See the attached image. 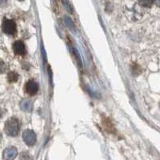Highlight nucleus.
Returning <instances> with one entry per match:
<instances>
[{
    "label": "nucleus",
    "instance_id": "f257e3e1",
    "mask_svg": "<svg viewBox=\"0 0 160 160\" xmlns=\"http://www.w3.org/2000/svg\"><path fill=\"white\" fill-rule=\"evenodd\" d=\"M5 133L11 137H14L19 134V122L15 118H11L8 119L5 123L4 127Z\"/></svg>",
    "mask_w": 160,
    "mask_h": 160
},
{
    "label": "nucleus",
    "instance_id": "6e6552de",
    "mask_svg": "<svg viewBox=\"0 0 160 160\" xmlns=\"http://www.w3.org/2000/svg\"><path fill=\"white\" fill-rule=\"evenodd\" d=\"M19 79V75L15 71H11L7 75V79L10 83H14Z\"/></svg>",
    "mask_w": 160,
    "mask_h": 160
},
{
    "label": "nucleus",
    "instance_id": "7ed1b4c3",
    "mask_svg": "<svg viewBox=\"0 0 160 160\" xmlns=\"http://www.w3.org/2000/svg\"><path fill=\"white\" fill-rule=\"evenodd\" d=\"M22 138L25 143L28 146H34L36 143V135L31 130H26L23 131Z\"/></svg>",
    "mask_w": 160,
    "mask_h": 160
},
{
    "label": "nucleus",
    "instance_id": "423d86ee",
    "mask_svg": "<svg viewBox=\"0 0 160 160\" xmlns=\"http://www.w3.org/2000/svg\"><path fill=\"white\" fill-rule=\"evenodd\" d=\"M13 51L18 55H24L26 53L24 43L22 41H16L13 44Z\"/></svg>",
    "mask_w": 160,
    "mask_h": 160
},
{
    "label": "nucleus",
    "instance_id": "f03ea898",
    "mask_svg": "<svg viewBox=\"0 0 160 160\" xmlns=\"http://www.w3.org/2000/svg\"><path fill=\"white\" fill-rule=\"evenodd\" d=\"M3 30L7 35H14L16 33L17 30L16 24L14 21L7 19H4L3 22Z\"/></svg>",
    "mask_w": 160,
    "mask_h": 160
},
{
    "label": "nucleus",
    "instance_id": "39448f33",
    "mask_svg": "<svg viewBox=\"0 0 160 160\" xmlns=\"http://www.w3.org/2000/svg\"><path fill=\"white\" fill-rule=\"evenodd\" d=\"M38 85L36 82L30 80L26 84V91L28 95H34L38 92Z\"/></svg>",
    "mask_w": 160,
    "mask_h": 160
},
{
    "label": "nucleus",
    "instance_id": "9b49d317",
    "mask_svg": "<svg viewBox=\"0 0 160 160\" xmlns=\"http://www.w3.org/2000/svg\"><path fill=\"white\" fill-rule=\"evenodd\" d=\"M20 159L21 160H29L30 159V155L27 152H22L20 155Z\"/></svg>",
    "mask_w": 160,
    "mask_h": 160
},
{
    "label": "nucleus",
    "instance_id": "4468645a",
    "mask_svg": "<svg viewBox=\"0 0 160 160\" xmlns=\"http://www.w3.org/2000/svg\"><path fill=\"white\" fill-rule=\"evenodd\" d=\"M2 116H3V112H2V111H1V109H0V119L2 118Z\"/></svg>",
    "mask_w": 160,
    "mask_h": 160
},
{
    "label": "nucleus",
    "instance_id": "2eb2a0df",
    "mask_svg": "<svg viewBox=\"0 0 160 160\" xmlns=\"http://www.w3.org/2000/svg\"><path fill=\"white\" fill-rule=\"evenodd\" d=\"M1 138H2V136H1V134H0V140H1Z\"/></svg>",
    "mask_w": 160,
    "mask_h": 160
},
{
    "label": "nucleus",
    "instance_id": "9d476101",
    "mask_svg": "<svg viewBox=\"0 0 160 160\" xmlns=\"http://www.w3.org/2000/svg\"><path fill=\"white\" fill-rule=\"evenodd\" d=\"M7 70V66L3 60L0 59V73H4Z\"/></svg>",
    "mask_w": 160,
    "mask_h": 160
},
{
    "label": "nucleus",
    "instance_id": "dca6fc26",
    "mask_svg": "<svg viewBox=\"0 0 160 160\" xmlns=\"http://www.w3.org/2000/svg\"><path fill=\"white\" fill-rule=\"evenodd\" d=\"M19 1H22V0H19Z\"/></svg>",
    "mask_w": 160,
    "mask_h": 160
},
{
    "label": "nucleus",
    "instance_id": "f8f14e48",
    "mask_svg": "<svg viewBox=\"0 0 160 160\" xmlns=\"http://www.w3.org/2000/svg\"><path fill=\"white\" fill-rule=\"evenodd\" d=\"M65 22H66V24L67 25L68 27H70V28H74V23L72 22V21H71L70 18L65 17Z\"/></svg>",
    "mask_w": 160,
    "mask_h": 160
},
{
    "label": "nucleus",
    "instance_id": "20e7f679",
    "mask_svg": "<svg viewBox=\"0 0 160 160\" xmlns=\"http://www.w3.org/2000/svg\"><path fill=\"white\" fill-rule=\"evenodd\" d=\"M18 155V151L15 147H11L4 150L3 159L4 160H14Z\"/></svg>",
    "mask_w": 160,
    "mask_h": 160
},
{
    "label": "nucleus",
    "instance_id": "ddd939ff",
    "mask_svg": "<svg viewBox=\"0 0 160 160\" xmlns=\"http://www.w3.org/2000/svg\"><path fill=\"white\" fill-rule=\"evenodd\" d=\"M62 3H63V5L65 6L66 8H67V10L69 12H72V9H71V5L69 4V3H68L67 0H62Z\"/></svg>",
    "mask_w": 160,
    "mask_h": 160
},
{
    "label": "nucleus",
    "instance_id": "0eeeda50",
    "mask_svg": "<svg viewBox=\"0 0 160 160\" xmlns=\"http://www.w3.org/2000/svg\"><path fill=\"white\" fill-rule=\"evenodd\" d=\"M21 108H22V111L30 112V111H32L33 108L32 103L30 100H28V99H24L21 103Z\"/></svg>",
    "mask_w": 160,
    "mask_h": 160
},
{
    "label": "nucleus",
    "instance_id": "1a4fd4ad",
    "mask_svg": "<svg viewBox=\"0 0 160 160\" xmlns=\"http://www.w3.org/2000/svg\"><path fill=\"white\" fill-rule=\"evenodd\" d=\"M154 1L155 0H139V3L143 7H151L154 3Z\"/></svg>",
    "mask_w": 160,
    "mask_h": 160
}]
</instances>
